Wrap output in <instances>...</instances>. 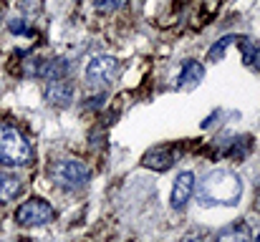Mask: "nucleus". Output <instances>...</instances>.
Wrapping results in <instances>:
<instances>
[{
	"instance_id": "4",
	"label": "nucleus",
	"mask_w": 260,
	"mask_h": 242,
	"mask_svg": "<svg viewBox=\"0 0 260 242\" xmlns=\"http://www.w3.org/2000/svg\"><path fill=\"white\" fill-rule=\"evenodd\" d=\"M119 74H121V63L114 56H96V58L88 61V66H86L88 86H96V88L111 86L114 81L119 79Z\"/></svg>"
},
{
	"instance_id": "16",
	"label": "nucleus",
	"mask_w": 260,
	"mask_h": 242,
	"mask_svg": "<svg viewBox=\"0 0 260 242\" xmlns=\"http://www.w3.org/2000/svg\"><path fill=\"white\" fill-rule=\"evenodd\" d=\"M255 204H258V210H260V189H258V197H255Z\"/></svg>"
},
{
	"instance_id": "6",
	"label": "nucleus",
	"mask_w": 260,
	"mask_h": 242,
	"mask_svg": "<svg viewBox=\"0 0 260 242\" xmlns=\"http://www.w3.org/2000/svg\"><path fill=\"white\" fill-rule=\"evenodd\" d=\"M194 174L192 171H179L177 174V179H174V187H172V207L174 210H182L189 199H192V194H194Z\"/></svg>"
},
{
	"instance_id": "2",
	"label": "nucleus",
	"mask_w": 260,
	"mask_h": 242,
	"mask_svg": "<svg viewBox=\"0 0 260 242\" xmlns=\"http://www.w3.org/2000/svg\"><path fill=\"white\" fill-rule=\"evenodd\" d=\"M0 161L8 166H25L33 161L30 142L5 121H0Z\"/></svg>"
},
{
	"instance_id": "8",
	"label": "nucleus",
	"mask_w": 260,
	"mask_h": 242,
	"mask_svg": "<svg viewBox=\"0 0 260 242\" xmlns=\"http://www.w3.org/2000/svg\"><path fill=\"white\" fill-rule=\"evenodd\" d=\"M212 242H253V232L245 222H235V225L222 227Z\"/></svg>"
},
{
	"instance_id": "10",
	"label": "nucleus",
	"mask_w": 260,
	"mask_h": 242,
	"mask_svg": "<svg viewBox=\"0 0 260 242\" xmlns=\"http://www.w3.org/2000/svg\"><path fill=\"white\" fill-rule=\"evenodd\" d=\"M202 79H205V68H202V63H197V61H187V63L182 66V74H179V88H192V86H197Z\"/></svg>"
},
{
	"instance_id": "9",
	"label": "nucleus",
	"mask_w": 260,
	"mask_h": 242,
	"mask_svg": "<svg viewBox=\"0 0 260 242\" xmlns=\"http://www.w3.org/2000/svg\"><path fill=\"white\" fill-rule=\"evenodd\" d=\"M20 189H23L20 177L13 174V171L0 169V202H10V199H15V197L20 194Z\"/></svg>"
},
{
	"instance_id": "3",
	"label": "nucleus",
	"mask_w": 260,
	"mask_h": 242,
	"mask_svg": "<svg viewBox=\"0 0 260 242\" xmlns=\"http://www.w3.org/2000/svg\"><path fill=\"white\" fill-rule=\"evenodd\" d=\"M51 179L61 189H81L88 182V166L79 159H61L51 166Z\"/></svg>"
},
{
	"instance_id": "11",
	"label": "nucleus",
	"mask_w": 260,
	"mask_h": 242,
	"mask_svg": "<svg viewBox=\"0 0 260 242\" xmlns=\"http://www.w3.org/2000/svg\"><path fill=\"white\" fill-rule=\"evenodd\" d=\"M240 46H243V58H245V63L253 66L255 71H260V41L240 38Z\"/></svg>"
},
{
	"instance_id": "5",
	"label": "nucleus",
	"mask_w": 260,
	"mask_h": 242,
	"mask_svg": "<svg viewBox=\"0 0 260 242\" xmlns=\"http://www.w3.org/2000/svg\"><path fill=\"white\" fill-rule=\"evenodd\" d=\"M53 220V207L46 199H28L18 207L15 212V222L23 227H38V225H48Z\"/></svg>"
},
{
	"instance_id": "14",
	"label": "nucleus",
	"mask_w": 260,
	"mask_h": 242,
	"mask_svg": "<svg viewBox=\"0 0 260 242\" xmlns=\"http://www.w3.org/2000/svg\"><path fill=\"white\" fill-rule=\"evenodd\" d=\"M182 242H212V235H210L207 230H194V232L184 235Z\"/></svg>"
},
{
	"instance_id": "7",
	"label": "nucleus",
	"mask_w": 260,
	"mask_h": 242,
	"mask_svg": "<svg viewBox=\"0 0 260 242\" xmlns=\"http://www.w3.org/2000/svg\"><path fill=\"white\" fill-rule=\"evenodd\" d=\"M46 98H48V103H56V106L71 103V98H74V83L66 79H51L48 86H46Z\"/></svg>"
},
{
	"instance_id": "15",
	"label": "nucleus",
	"mask_w": 260,
	"mask_h": 242,
	"mask_svg": "<svg viewBox=\"0 0 260 242\" xmlns=\"http://www.w3.org/2000/svg\"><path fill=\"white\" fill-rule=\"evenodd\" d=\"M126 0H93V8L99 10H119Z\"/></svg>"
},
{
	"instance_id": "1",
	"label": "nucleus",
	"mask_w": 260,
	"mask_h": 242,
	"mask_svg": "<svg viewBox=\"0 0 260 242\" xmlns=\"http://www.w3.org/2000/svg\"><path fill=\"white\" fill-rule=\"evenodd\" d=\"M194 194L202 207H235L243 197V179L230 169H215L194 184Z\"/></svg>"
},
{
	"instance_id": "12",
	"label": "nucleus",
	"mask_w": 260,
	"mask_h": 242,
	"mask_svg": "<svg viewBox=\"0 0 260 242\" xmlns=\"http://www.w3.org/2000/svg\"><path fill=\"white\" fill-rule=\"evenodd\" d=\"M170 161H172V157H170V152H165V149L149 152V154L144 157V164H147V166H157V169H167Z\"/></svg>"
},
{
	"instance_id": "13",
	"label": "nucleus",
	"mask_w": 260,
	"mask_h": 242,
	"mask_svg": "<svg viewBox=\"0 0 260 242\" xmlns=\"http://www.w3.org/2000/svg\"><path fill=\"white\" fill-rule=\"evenodd\" d=\"M238 38H240V36H225L222 41H217V46H212V48H210L207 58H210V61H220V58H222V53H225V48H228L233 41H238Z\"/></svg>"
}]
</instances>
